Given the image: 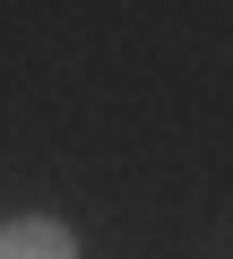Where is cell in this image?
<instances>
[{
    "mask_svg": "<svg viewBox=\"0 0 233 259\" xmlns=\"http://www.w3.org/2000/svg\"><path fill=\"white\" fill-rule=\"evenodd\" d=\"M0 259H78V233L61 216H9L0 225Z\"/></svg>",
    "mask_w": 233,
    "mask_h": 259,
    "instance_id": "6da1fadb",
    "label": "cell"
}]
</instances>
